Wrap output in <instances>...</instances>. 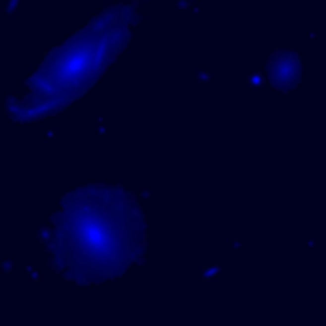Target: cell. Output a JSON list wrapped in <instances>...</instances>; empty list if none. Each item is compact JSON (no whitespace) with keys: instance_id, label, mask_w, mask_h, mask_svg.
<instances>
[{"instance_id":"6da1fadb","label":"cell","mask_w":326,"mask_h":326,"mask_svg":"<svg viewBox=\"0 0 326 326\" xmlns=\"http://www.w3.org/2000/svg\"><path fill=\"white\" fill-rule=\"evenodd\" d=\"M145 212L121 185L88 183L60 202L44 229L50 265L80 286L121 278L145 254Z\"/></svg>"},{"instance_id":"3957f363","label":"cell","mask_w":326,"mask_h":326,"mask_svg":"<svg viewBox=\"0 0 326 326\" xmlns=\"http://www.w3.org/2000/svg\"><path fill=\"white\" fill-rule=\"evenodd\" d=\"M298 72H300L298 60H296L292 54H288V52L277 54V56L271 60V65H269L271 82L275 86H278V88L294 86V80L298 78Z\"/></svg>"},{"instance_id":"7a4b0ae2","label":"cell","mask_w":326,"mask_h":326,"mask_svg":"<svg viewBox=\"0 0 326 326\" xmlns=\"http://www.w3.org/2000/svg\"><path fill=\"white\" fill-rule=\"evenodd\" d=\"M133 21L135 12L126 4L96 15L36 67L12 99L10 117L17 122L36 121L80 99L128 44Z\"/></svg>"}]
</instances>
